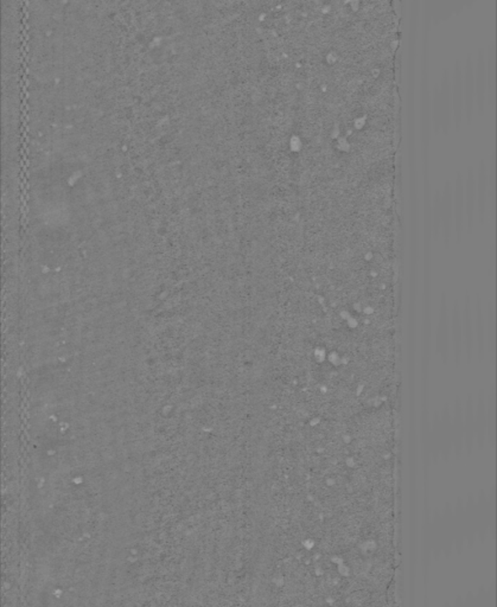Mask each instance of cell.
I'll return each mask as SVG.
<instances>
[{"instance_id":"cell-1","label":"cell","mask_w":497,"mask_h":607,"mask_svg":"<svg viewBox=\"0 0 497 607\" xmlns=\"http://www.w3.org/2000/svg\"><path fill=\"white\" fill-rule=\"evenodd\" d=\"M475 71V110L483 114L487 107V69H486V51L481 48L477 51V62L473 64Z\"/></svg>"},{"instance_id":"cell-2","label":"cell","mask_w":497,"mask_h":607,"mask_svg":"<svg viewBox=\"0 0 497 607\" xmlns=\"http://www.w3.org/2000/svg\"><path fill=\"white\" fill-rule=\"evenodd\" d=\"M452 95V121L456 128L462 124L464 117V98H463V69L462 61L457 60L454 67L451 78Z\"/></svg>"},{"instance_id":"cell-3","label":"cell","mask_w":497,"mask_h":607,"mask_svg":"<svg viewBox=\"0 0 497 607\" xmlns=\"http://www.w3.org/2000/svg\"><path fill=\"white\" fill-rule=\"evenodd\" d=\"M473 58L468 55L466 62L462 64L463 69V98H464V114L468 121L471 120L475 113V71H473Z\"/></svg>"},{"instance_id":"cell-4","label":"cell","mask_w":497,"mask_h":607,"mask_svg":"<svg viewBox=\"0 0 497 607\" xmlns=\"http://www.w3.org/2000/svg\"><path fill=\"white\" fill-rule=\"evenodd\" d=\"M452 208H454V224L457 237H462L466 223V203H464V177L462 172L456 175L455 184L452 187Z\"/></svg>"},{"instance_id":"cell-5","label":"cell","mask_w":497,"mask_h":607,"mask_svg":"<svg viewBox=\"0 0 497 607\" xmlns=\"http://www.w3.org/2000/svg\"><path fill=\"white\" fill-rule=\"evenodd\" d=\"M439 108H441V130L448 133L452 124L451 78L448 69H444L439 88Z\"/></svg>"},{"instance_id":"cell-6","label":"cell","mask_w":497,"mask_h":607,"mask_svg":"<svg viewBox=\"0 0 497 607\" xmlns=\"http://www.w3.org/2000/svg\"><path fill=\"white\" fill-rule=\"evenodd\" d=\"M464 203H466V222L468 229H473L476 217V172L473 166L468 167L464 178Z\"/></svg>"},{"instance_id":"cell-7","label":"cell","mask_w":497,"mask_h":607,"mask_svg":"<svg viewBox=\"0 0 497 607\" xmlns=\"http://www.w3.org/2000/svg\"><path fill=\"white\" fill-rule=\"evenodd\" d=\"M476 208L478 221L483 223L488 214V166L484 160L477 167Z\"/></svg>"},{"instance_id":"cell-8","label":"cell","mask_w":497,"mask_h":607,"mask_svg":"<svg viewBox=\"0 0 497 607\" xmlns=\"http://www.w3.org/2000/svg\"><path fill=\"white\" fill-rule=\"evenodd\" d=\"M441 222L445 240L448 241L451 235L452 224H454V208H452V184L446 182L444 189L441 194Z\"/></svg>"},{"instance_id":"cell-9","label":"cell","mask_w":497,"mask_h":607,"mask_svg":"<svg viewBox=\"0 0 497 607\" xmlns=\"http://www.w3.org/2000/svg\"><path fill=\"white\" fill-rule=\"evenodd\" d=\"M486 57V69H487V103L491 110L495 108L496 101V48L495 42H491Z\"/></svg>"},{"instance_id":"cell-10","label":"cell","mask_w":497,"mask_h":607,"mask_svg":"<svg viewBox=\"0 0 497 607\" xmlns=\"http://www.w3.org/2000/svg\"><path fill=\"white\" fill-rule=\"evenodd\" d=\"M496 157H495V152L491 153V166H489V170H488V197H489V202H488V207H489V214H491V219H494L495 217V204H496Z\"/></svg>"},{"instance_id":"cell-11","label":"cell","mask_w":497,"mask_h":607,"mask_svg":"<svg viewBox=\"0 0 497 607\" xmlns=\"http://www.w3.org/2000/svg\"><path fill=\"white\" fill-rule=\"evenodd\" d=\"M432 219H434V229L436 235L441 230V192L439 190L434 192V205H432Z\"/></svg>"},{"instance_id":"cell-12","label":"cell","mask_w":497,"mask_h":607,"mask_svg":"<svg viewBox=\"0 0 497 607\" xmlns=\"http://www.w3.org/2000/svg\"><path fill=\"white\" fill-rule=\"evenodd\" d=\"M439 87L436 85L434 89V98H432V120H434V131L441 130V108H439Z\"/></svg>"}]
</instances>
